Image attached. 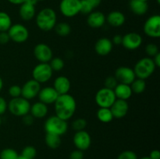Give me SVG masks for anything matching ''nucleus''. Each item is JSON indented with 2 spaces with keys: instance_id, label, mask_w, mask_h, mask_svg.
I'll return each mask as SVG.
<instances>
[{
  "instance_id": "1",
  "label": "nucleus",
  "mask_w": 160,
  "mask_h": 159,
  "mask_svg": "<svg viewBox=\"0 0 160 159\" xmlns=\"http://www.w3.org/2000/svg\"><path fill=\"white\" fill-rule=\"evenodd\" d=\"M54 107L56 116L67 121L73 117L76 112V100L69 94H60L55 101Z\"/></svg>"
},
{
  "instance_id": "2",
  "label": "nucleus",
  "mask_w": 160,
  "mask_h": 159,
  "mask_svg": "<svg viewBox=\"0 0 160 159\" xmlns=\"http://www.w3.org/2000/svg\"><path fill=\"white\" fill-rule=\"evenodd\" d=\"M37 26L42 31H50L54 29L57 23V15L52 8H44L41 9L35 17Z\"/></svg>"
},
{
  "instance_id": "3",
  "label": "nucleus",
  "mask_w": 160,
  "mask_h": 159,
  "mask_svg": "<svg viewBox=\"0 0 160 159\" xmlns=\"http://www.w3.org/2000/svg\"><path fill=\"white\" fill-rule=\"evenodd\" d=\"M156 68L152 59L145 57L138 61L133 70L136 77L138 79L146 80L154 73Z\"/></svg>"
},
{
  "instance_id": "4",
  "label": "nucleus",
  "mask_w": 160,
  "mask_h": 159,
  "mask_svg": "<svg viewBox=\"0 0 160 159\" xmlns=\"http://www.w3.org/2000/svg\"><path fill=\"white\" fill-rule=\"evenodd\" d=\"M44 129L46 133L56 134L61 137L68 130V123L56 115H52L45 120Z\"/></svg>"
},
{
  "instance_id": "5",
  "label": "nucleus",
  "mask_w": 160,
  "mask_h": 159,
  "mask_svg": "<svg viewBox=\"0 0 160 159\" xmlns=\"http://www.w3.org/2000/svg\"><path fill=\"white\" fill-rule=\"evenodd\" d=\"M31 103L23 97L14 98L8 103V110L15 116L22 117L30 112Z\"/></svg>"
},
{
  "instance_id": "6",
  "label": "nucleus",
  "mask_w": 160,
  "mask_h": 159,
  "mask_svg": "<svg viewBox=\"0 0 160 159\" xmlns=\"http://www.w3.org/2000/svg\"><path fill=\"white\" fill-rule=\"evenodd\" d=\"M53 70H52L49 63L40 62L34 66L32 70L33 79L39 84H44L49 80L52 76Z\"/></svg>"
},
{
  "instance_id": "7",
  "label": "nucleus",
  "mask_w": 160,
  "mask_h": 159,
  "mask_svg": "<svg viewBox=\"0 0 160 159\" xmlns=\"http://www.w3.org/2000/svg\"><path fill=\"white\" fill-rule=\"evenodd\" d=\"M117 98L113 90L102 87L95 94V100L99 108H110Z\"/></svg>"
},
{
  "instance_id": "8",
  "label": "nucleus",
  "mask_w": 160,
  "mask_h": 159,
  "mask_svg": "<svg viewBox=\"0 0 160 159\" xmlns=\"http://www.w3.org/2000/svg\"><path fill=\"white\" fill-rule=\"evenodd\" d=\"M9 38L15 43L21 44L26 41L29 37V31L28 28L23 24L16 23L12 24L7 31Z\"/></svg>"
},
{
  "instance_id": "9",
  "label": "nucleus",
  "mask_w": 160,
  "mask_h": 159,
  "mask_svg": "<svg viewBox=\"0 0 160 159\" xmlns=\"http://www.w3.org/2000/svg\"><path fill=\"white\" fill-rule=\"evenodd\" d=\"M143 30L148 37L159 38L160 37V16L156 14L148 17L144 23Z\"/></svg>"
},
{
  "instance_id": "10",
  "label": "nucleus",
  "mask_w": 160,
  "mask_h": 159,
  "mask_svg": "<svg viewBox=\"0 0 160 159\" xmlns=\"http://www.w3.org/2000/svg\"><path fill=\"white\" fill-rule=\"evenodd\" d=\"M81 0H61L59 10L62 16L68 18L75 17L80 12Z\"/></svg>"
},
{
  "instance_id": "11",
  "label": "nucleus",
  "mask_w": 160,
  "mask_h": 159,
  "mask_svg": "<svg viewBox=\"0 0 160 159\" xmlns=\"http://www.w3.org/2000/svg\"><path fill=\"white\" fill-rule=\"evenodd\" d=\"M34 55L39 62L48 63L52 59V50L48 45L39 43L34 48Z\"/></svg>"
},
{
  "instance_id": "12",
  "label": "nucleus",
  "mask_w": 160,
  "mask_h": 159,
  "mask_svg": "<svg viewBox=\"0 0 160 159\" xmlns=\"http://www.w3.org/2000/svg\"><path fill=\"white\" fill-rule=\"evenodd\" d=\"M142 41L143 39L138 33L130 32L123 36L121 45L127 50L133 51L138 49L142 45Z\"/></svg>"
},
{
  "instance_id": "13",
  "label": "nucleus",
  "mask_w": 160,
  "mask_h": 159,
  "mask_svg": "<svg viewBox=\"0 0 160 159\" xmlns=\"http://www.w3.org/2000/svg\"><path fill=\"white\" fill-rule=\"evenodd\" d=\"M40 90L41 84L34 79L29 80L21 87V96L29 101L38 96Z\"/></svg>"
},
{
  "instance_id": "14",
  "label": "nucleus",
  "mask_w": 160,
  "mask_h": 159,
  "mask_svg": "<svg viewBox=\"0 0 160 159\" xmlns=\"http://www.w3.org/2000/svg\"><path fill=\"white\" fill-rule=\"evenodd\" d=\"M115 78L118 83L131 84L136 79L134 70L128 66H120L116 70Z\"/></svg>"
},
{
  "instance_id": "15",
  "label": "nucleus",
  "mask_w": 160,
  "mask_h": 159,
  "mask_svg": "<svg viewBox=\"0 0 160 159\" xmlns=\"http://www.w3.org/2000/svg\"><path fill=\"white\" fill-rule=\"evenodd\" d=\"M73 143L78 150L84 151L88 149L92 144V138L86 130L78 131L75 132L73 138Z\"/></svg>"
},
{
  "instance_id": "16",
  "label": "nucleus",
  "mask_w": 160,
  "mask_h": 159,
  "mask_svg": "<svg viewBox=\"0 0 160 159\" xmlns=\"http://www.w3.org/2000/svg\"><path fill=\"white\" fill-rule=\"evenodd\" d=\"M109 108H110L113 118L120 119L127 115L128 111H129V104H128V101L125 100L117 98Z\"/></svg>"
},
{
  "instance_id": "17",
  "label": "nucleus",
  "mask_w": 160,
  "mask_h": 159,
  "mask_svg": "<svg viewBox=\"0 0 160 159\" xmlns=\"http://www.w3.org/2000/svg\"><path fill=\"white\" fill-rule=\"evenodd\" d=\"M38 96L39 101L45 104H54L59 97V94L53 88V87H45L41 88Z\"/></svg>"
},
{
  "instance_id": "18",
  "label": "nucleus",
  "mask_w": 160,
  "mask_h": 159,
  "mask_svg": "<svg viewBox=\"0 0 160 159\" xmlns=\"http://www.w3.org/2000/svg\"><path fill=\"white\" fill-rule=\"evenodd\" d=\"M113 44L110 39L107 37H101L98 39L95 45V51L101 56L108 55L112 51Z\"/></svg>"
},
{
  "instance_id": "19",
  "label": "nucleus",
  "mask_w": 160,
  "mask_h": 159,
  "mask_svg": "<svg viewBox=\"0 0 160 159\" xmlns=\"http://www.w3.org/2000/svg\"><path fill=\"white\" fill-rule=\"evenodd\" d=\"M106 23V16L101 11H92L88 15L87 23L92 28H100Z\"/></svg>"
},
{
  "instance_id": "20",
  "label": "nucleus",
  "mask_w": 160,
  "mask_h": 159,
  "mask_svg": "<svg viewBox=\"0 0 160 159\" xmlns=\"http://www.w3.org/2000/svg\"><path fill=\"white\" fill-rule=\"evenodd\" d=\"M71 84L67 76H59L55 79L53 83V88L56 90L59 95L68 94L70 91Z\"/></svg>"
},
{
  "instance_id": "21",
  "label": "nucleus",
  "mask_w": 160,
  "mask_h": 159,
  "mask_svg": "<svg viewBox=\"0 0 160 159\" xmlns=\"http://www.w3.org/2000/svg\"><path fill=\"white\" fill-rule=\"evenodd\" d=\"M125 21H126V17L124 14L120 11H112L108 14L107 17H106V22L114 27L123 26Z\"/></svg>"
},
{
  "instance_id": "22",
  "label": "nucleus",
  "mask_w": 160,
  "mask_h": 159,
  "mask_svg": "<svg viewBox=\"0 0 160 159\" xmlns=\"http://www.w3.org/2000/svg\"><path fill=\"white\" fill-rule=\"evenodd\" d=\"M35 6H33L28 2H23V4L20 5L19 9V15L23 20L29 21L33 20L35 17Z\"/></svg>"
},
{
  "instance_id": "23",
  "label": "nucleus",
  "mask_w": 160,
  "mask_h": 159,
  "mask_svg": "<svg viewBox=\"0 0 160 159\" xmlns=\"http://www.w3.org/2000/svg\"><path fill=\"white\" fill-rule=\"evenodd\" d=\"M113 91L117 99L125 100V101H128L133 94L129 84H120V83L116 86L115 88L113 89Z\"/></svg>"
},
{
  "instance_id": "24",
  "label": "nucleus",
  "mask_w": 160,
  "mask_h": 159,
  "mask_svg": "<svg viewBox=\"0 0 160 159\" xmlns=\"http://www.w3.org/2000/svg\"><path fill=\"white\" fill-rule=\"evenodd\" d=\"M129 7L131 12L138 16H143L148 9V2L142 0H131Z\"/></svg>"
},
{
  "instance_id": "25",
  "label": "nucleus",
  "mask_w": 160,
  "mask_h": 159,
  "mask_svg": "<svg viewBox=\"0 0 160 159\" xmlns=\"http://www.w3.org/2000/svg\"><path fill=\"white\" fill-rule=\"evenodd\" d=\"M48 108L47 104L41 102V101H37L34 103L32 105H31L30 108V112L31 115L34 117V118H42L45 117L48 114Z\"/></svg>"
},
{
  "instance_id": "26",
  "label": "nucleus",
  "mask_w": 160,
  "mask_h": 159,
  "mask_svg": "<svg viewBox=\"0 0 160 159\" xmlns=\"http://www.w3.org/2000/svg\"><path fill=\"white\" fill-rule=\"evenodd\" d=\"M96 115L98 119L104 123H110L114 118L109 108H99L97 111Z\"/></svg>"
},
{
  "instance_id": "27",
  "label": "nucleus",
  "mask_w": 160,
  "mask_h": 159,
  "mask_svg": "<svg viewBox=\"0 0 160 159\" xmlns=\"http://www.w3.org/2000/svg\"><path fill=\"white\" fill-rule=\"evenodd\" d=\"M45 142L47 146L51 149H56L61 145L60 136L53 133H46L45 137Z\"/></svg>"
},
{
  "instance_id": "28",
  "label": "nucleus",
  "mask_w": 160,
  "mask_h": 159,
  "mask_svg": "<svg viewBox=\"0 0 160 159\" xmlns=\"http://www.w3.org/2000/svg\"><path fill=\"white\" fill-rule=\"evenodd\" d=\"M12 26V19L6 12L0 11V32H7Z\"/></svg>"
},
{
  "instance_id": "29",
  "label": "nucleus",
  "mask_w": 160,
  "mask_h": 159,
  "mask_svg": "<svg viewBox=\"0 0 160 159\" xmlns=\"http://www.w3.org/2000/svg\"><path fill=\"white\" fill-rule=\"evenodd\" d=\"M54 30L56 34L60 37H67L71 32V27H70V24L66 22L56 23Z\"/></svg>"
},
{
  "instance_id": "30",
  "label": "nucleus",
  "mask_w": 160,
  "mask_h": 159,
  "mask_svg": "<svg viewBox=\"0 0 160 159\" xmlns=\"http://www.w3.org/2000/svg\"><path fill=\"white\" fill-rule=\"evenodd\" d=\"M131 88L132 90V92L137 94H140L143 93L146 88V83H145V80L142 79H137L134 80L131 84Z\"/></svg>"
},
{
  "instance_id": "31",
  "label": "nucleus",
  "mask_w": 160,
  "mask_h": 159,
  "mask_svg": "<svg viewBox=\"0 0 160 159\" xmlns=\"http://www.w3.org/2000/svg\"><path fill=\"white\" fill-rule=\"evenodd\" d=\"M19 154L12 148H6L0 153V159H17Z\"/></svg>"
},
{
  "instance_id": "32",
  "label": "nucleus",
  "mask_w": 160,
  "mask_h": 159,
  "mask_svg": "<svg viewBox=\"0 0 160 159\" xmlns=\"http://www.w3.org/2000/svg\"><path fill=\"white\" fill-rule=\"evenodd\" d=\"M87 125L88 123L85 118H78L73 121V123H72V128H73V130H75L76 132H78V131L85 130V128L87 127Z\"/></svg>"
},
{
  "instance_id": "33",
  "label": "nucleus",
  "mask_w": 160,
  "mask_h": 159,
  "mask_svg": "<svg viewBox=\"0 0 160 159\" xmlns=\"http://www.w3.org/2000/svg\"><path fill=\"white\" fill-rule=\"evenodd\" d=\"M49 65L53 71H60V70L63 69L65 63H64V61L61 58L56 57L52 58L50 60Z\"/></svg>"
},
{
  "instance_id": "34",
  "label": "nucleus",
  "mask_w": 160,
  "mask_h": 159,
  "mask_svg": "<svg viewBox=\"0 0 160 159\" xmlns=\"http://www.w3.org/2000/svg\"><path fill=\"white\" fill-rule=\"evenodd\" d=\"M37 154L36 148L33 146H27L23 149L21 152V156L27 159H34Z\"/></svg>"
},
{
  "instance_id": "35",
  "label": "nucleus",
  "mask_w": 160,
  "mask_h": 159,
  "mask_svg": "<svg viewBox=\"0 0 160 159\" xmlns=\"http://www.w3.org/2000/svg\"><path fill=\"white\" fill-rule=\"evenodd\" d=\"M145 53L149 58H153L156 55H157L159 52V48L156 44L150 43L145 46Z\"/></svg>"
},
{
  "instance_id": "36",
  "label": "nucleus",
  "mask_w": 160,
  "mask_h": 159,
  "mask_svg": "<svg viewBox=\"0 0 160 159\" xmlns=\"http://www.w3.org/2000/svg\"><path fill=\"white\" fill-rule=\"evenodd\" d=\"M94 8L87 0H81V8L80 12L84 15H88L93 11Z\"/></svg>"
},
{
  "instance_id": "37",
  "label": "nucleus",
  "mask_w": 160,
  "mask_h": 159,
  "mask_svg": "<svg viewBox=\"0 0 160 159\" xmlns=\"http://www.w3.org/2000/svg\"><path fill=\"white\" fill-rule=\"evenodd\" d=\"M118 81L117 80V79L115 78V76H108L106 77V79L105 80L104 82V87H106V88L111 89V90H113L116 87V86L118 84Z\"/></svg>"
},
{
  "instance_id": "38",
  "label": "nucleus",
  "mask_w": 160,
  "mask_h": 159,
  "mask_svg": "<svg viewBox=\"0 0 160 159\" xmlns=\"http://www.w3.org/2000/svg\"><path fill=\"white\" fill-rule=\"evenodd\" d=\"M8 92L12 98H18L21 96V87L19 85H12L8 90Z\"/></svg>"
},
{
  "instance_id": "39",
  "label": "nucleus",
  "mask_w": 160,
  "mask_h": 159,
  "mask_svg": "<svg viewBox=\"0 0 160 159\" xmlns=\"http://www.w3.org/2000/svg\"><path fill=\"white\" fill-rule=\"evenodd\" d=\"M117 159H138V156L134 151H125L119 154Z\"/></svg>"
},
{
  "instance_id": "40",
  "label": "nucleus",
  "mask_w": 160,
  "mask_h": 159,
  "mask_svg": "<svg viewBox=\"0 0 160 159\" xmlns=\"http://www.w3.org/2000/svg\"><path fill=\"white\" fill-rule=\"evenodd\" d=\"M84 158V153L81 150H75L70 153V159H83Z\"/></svg>"
},
{
  "instance_id": "41",
  "label": "nucleus",
  "mask_w": 160,
  "mask_h": 159,
  "mask_svg": "<svg viewBox=\"0 0 160 159\" xmlns=\"http://www.w3.org/2000/svg\"><path fill=\"white\" fill-rule=\"evenodd\" d=\"M34 117L29 113L22 116V121H23V124L26 125V126H31L34 123Z\"/></svg>"
},
{
  "instance_id": "42",
  "label": "nucleus",
  "mask_w": 160,
  "mask_h": 159,
  "mask_svg": "<svg viewBox=\"0 0 160 159\" xmlns=\"http://www.w3.org/2000/svg\"><path fill=\"white\" fill-rule=\"evenodd\" d=\"M7 109H8V103L6 102V99H5L4 98L0 96V115L6 113Z\"/></svg>"
},
{
  "instance_id": "43",
  "label": "nucleus",
  "mask_w": 160,
  "mask_h": 159,
  "mask_svg": "<svg viewBox=\"0 0 160 159\" xmlns=\"http://www.w3.org/2000/svg\"><path fill=\"white\" fill-rule=\"evenodd\" d=\"M10 41L9 36L7 32H0V44L6 45Z\"/></svg>"
},
{
  "instance_id": "44",
  "label": "nucleus",
  "mask_w": 160,
  "mask_h": 159,
  "mask_svg": "<svg viewBox=\"0 0 160 159\" xmlns=\"http://www.w3.org/2000/svg\"><path fill=\"white\" fill-rule=\"evenodd\" d=\"M122 39H123V36L120 35V34H116L113 37H112V42L113 45H120L122 44Z\"/></svg>"
},
{
  "instance_id": "45",
  "label": "nucleus",
  "mask_w": 160,
  "mask_h": 159,
  "mask_svg": "<svg viewBox=\"0 0 160 159\" xmlns=\"http://www.w3.org/2000/svg\"><path fill=\"white\" fill-rule=\"evenodd\" d=\"M149 157L151 159H160V152L158 150H154L150 153Z\"/></svg>"
},
{
  "instance_id": "46",
  "label": "nucleus",
  "mask_w": 160,
  "mask_h": 159,
  "mask_svg": "<svg viewBox=\"0 0 160 159\" xmlns=\"http://www.w3.org/2000/svg\"><path fill=\"white\" fill-rule=\"evenodd\" d=\"M152 60L153 62H154V64L155 65H156V67L160 66V52L158 53L157 55H156L153 57Z\"/></svg>"
},
{
  "instance_id": "47",
  "label": "nucleus",
  "mask_w": 160,
  "mask_h": 159,
  "mask_svg": "<svg viewBox=\"0 0 160 159\" xmlns=\"http://www.w3.org/2000/svg\"><path fill=\"white\" fill-rule=\"evenodd\" d=\"M87 1L88 2L90 3L92 6H93L94 9H95V8L98 7V6H99L100 3H101V2H102V0H87Z\"/></svg>"
},
{
  "instance_id": "48",
  "label": "nucleus",
  "mask_w": 160,
  "mask_h": 159,
  "mask_svg": "<svg viewBox=\"0 0 160 159\" xmlns=\"http://www.w3.org/2000/svg\"><path fill=\"white\" fill-rule=\"evenodd\" d=\"M9 3L12 5H21L26 2V0H7Z\"/></svg>"
},
{
  "instance_id": "49",
  "label": "nucleus",
  "mask_w": 160,
  "mask_h": 159,
  "mask_svg": "<svg viewBox=\"0 0 160 159\" xmlns=\"http://www.w3.org/2000/svg\"><path fill=\"white\" fill-rule=\"evenodd\" d=\"M25 2H28L29 3V4L33 5V6H35V5L38 3V1L37 0H26Z\"/></svg>"
},
{
  "instance_id": "50",
  "label": "nucleus",
  "mask_w": 160,
  "mask_h": 159,
  "mask_svg": "<svg viewBox=\"0 0 160 159\" xmlns=\"http://www.w3.org/2000/svg\"><path fill=\"white\" fill-rule=\"evenodd\" d=\"M2 87H3V80H2V79L0 77V91L2 90Z\"/></svg>"
},
{
  "instance_id": "51",
  "label": "nucleus",
  "mask_w": 160,
  "mask_h": 159,
  "mask_svg": "<svg viewBox=\"0 0 160 159\" xmlns=\"http://www.w3.org/2000/svg\"><path fill=\"white\" fill-rule=\"evenodd\" d=\"M17 159H27V158H25V157H23V156H21V155H19V157H17Z\"/></svg>"
},
{
  "instance_id": "52",
  "label": "nucleus",
  "mask_w": 160,
  "mask_h": 159,
  "mask_svg": "<svg viewBox=\"0 0 160 159\" xmlns=\"http://www.w3.org/2000/svg\"><path fill=\"white\" fill-rule=\"evenodd\" d=\"M141 159H151V158H150L149 157H142Z\"/></svg>"
},
{
  "instance_id": "53",
  "label": "nucleus",
  "mask_w": 160,
  "mask_h": 159,
  "mask_svg": "<svg viewBox=\"0 0 160 159\" xmlns=\"http://www.w3.org/2000/svg\"><path fill=\"white\" fill-rule=\"evenodd\" d=\"M156 2H157L158 4H160V0H156Z\"/></svg>"
},
{
  "instance_id": "54",
  "label": "nucleus",
  "mask_w": 160,
  "mask_h": 159,
  "mask_svg": "<svg viewBox=\"0 0 160 159\" xmlns=\"http://www.w3.org/2000/svg\"><path fill=\"white\" fill-rule=\"evenodd\" d=\"M1 124H2V119L1 118H0V126H1Z\"/></svg>"
},
{
  "instance_id": "55",
  "label": "nucleus",
  "mask_w": 160,
  "mask_h": 159,
  "mask_svg": "<svg viewBox=\"0 0 160 159\" xmlns=\"http://www.w3.org/2000/svg\"><path fill=\"white\" fill-rule=\"evenodd\" d=\"M38 2H41V1H44V0H37Z\"/></svg>"
},
{
  "instance_id": "56",
  "label": "nucleus",
  "mask_w": 160,
  "mask_h": 159,
  "mask_svg": "<svg viewBox=\"0 0 160 159\" xmlns=\"http://www.w3.org/2000/svg\"><path fill=\"white\" fill-rule=\"evenodd\" d=\"M142 1H145V2H148V0H142Z\"/></svg>"
}]
</instances>
